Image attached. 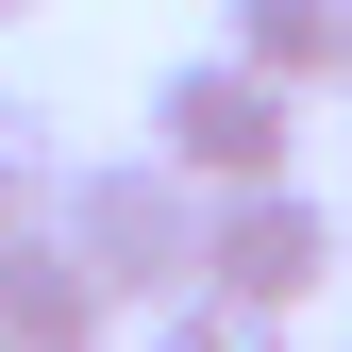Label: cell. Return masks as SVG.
I'll return each instance as SVG.
<instances>
[{"instance_id":"cell-2","label":"cell","mask_w":352,"mask_h":352,"mask_svg":"<svg viewBox=\"0 0 352 352\" xmlns=\"http://www.w3.org/2000/svg\"><path fill=\"white\" fill-rule=\"evenodd\" d=\"M151 151L185 168V185L218 201V185H269V168L302 151V84H269L252 51H185L151 84Z\"/></svg>"},{"instance_id":"cell-6","label":"cell","mask_w":352,"mask_h":352,"mask_svg":"<svg viewBox=\"0 0 352 352\" xmlns=\"http://www.w3.org/2000/svg\"><path fill=\"white\" fill-rule=\"evenodd\" d=\"M151 352H285V319L235 302V285H168L151 302Z\"/></svg>"},{"instance_id":"cell-8","label":"cell","mask_w":352,"mask_h":352,"mask_svg":"<svg viewBox=\"0 0 352 352\" xmlns=\"http://www.w3.org/2000/svg\"><path fill=\"white\" fill-rule=\"evenodd\" d=\"M336 101H352V34H336Z\"/></svg>"},{"instance_id":"cell-9","label":"cell","mask_w":352,"mask_h":352,"mask_svg":"<svg viewBox=\"0 0 352 352\" xmlns=\"http://www.w3.org/2000/svg\"><path fill=\"white\" fill-rule=\"evenodd\" d=\"M0 17H51V0H0Z\"/></svg>"},{"instance_id":"cell-3","label":"cell","mask_w":352,"mask_h":352,"mask_svg":"<svg viewBox=\"0 0 352 352\" xmlns=\"http://www.w3.org/2000/svg\"><path fill=\"white\" fill-rule=\"evenodd\" d=\"M201 285H235V302H269V319H302V302L336 285V201L302 185V168L218 185V201H201Z\"/></svg>"},{"instance_id":"cell-1","label":"cell","mask_w":352,"mask_h":352,"mask_svg":"<svg viewBox=\"0 0 352 352\" xmlns=\"http://www.w3.org/2000/svg\"><path fill=\"white\" fill-rule=\"evenodd\" d=\"M51 218H67L84 269L118 285V319H151L168 285H201V185H185L168 151H101V168H67Z\"/></svg>"},{"instance_id":"cell-10","label":"cell","mask_w":352,"mask_h":352,"mask_svg":"<svg viewBox=\"0 0 352 352\" xmlns=\"http://www.w3.org/2000/svg\"><path fill=\"white\" fill-rule=\"evenodd\" d=\"M0 352H17V336H0Z\"/></svg>"},{"instance_id":"cell-7","label":"cell","mask_w":352,"mask_h":352,"mask_svg":"<svg viewBox=\"0 0 352 352\" xmlns=\"http://www.w3.org/2000/svg\"><path fill=\"white\" fill-rule=\"evenodd\" d=\"M67 151H51V101H0V218H51Z\"/></svg>"},{"instance_id":"cell-5","label":"cell","mask_w":352,"mask_h":352,"mask_svg":"<svg viewBox=\"0 0 352 352\" xmlns=\"http://www.w3.org/2000/svg\"><path fill=\"white\" fill-rule=\"evenodd\" d=\"M336 34L352 0H218V51H252L269 84H336Z\"/></svg>"},{"instance_id":"cell-4","label":"cell","mask_w":352,"mask_h":352,"mask_svg":"<svg viewBox=\"0 0 352 352\" xmlns=\"http://www.w3.org/2000/svg\"><path fill=\"white\" fill-rule=\"evenodd\" d=\"M0 336L17 352H101L118 336V285L67 252V218H0Z\"/></svg>"}]
</instances>
